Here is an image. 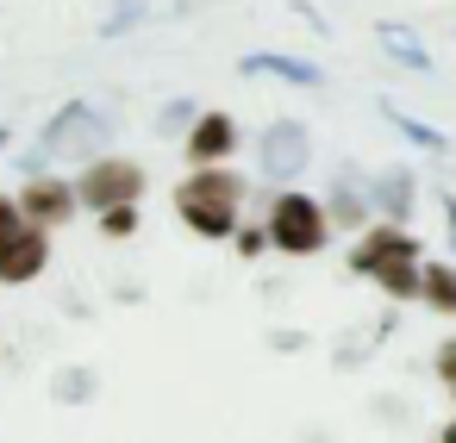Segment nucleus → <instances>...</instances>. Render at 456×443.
<instances>
[{
	"instance_id": "10",
	"label": "nucleus",
	"mask_w": 456,
	"mask_h": 443,
	"mask_svg": "<svg viewBox=\"0 0 456 443\" xmlns=\"http://www.w3.org/2000/svg\"><path fill=\"white\" fill-rule=\"evenodd\" d=\"M244 76H281V82H294V88H319V69H313V63H294V57H275V51L244 57Z\"/></svg>"
},
{
	"instance_id": "18",
	"label": "nucleus",
	"mask_w": 456,
	"mask_h": 443,
	"mask_svg": "<svg viewBox=\"0 0 456 443\" xmlns=\"http://www.w3.org/2000/svg\"><path fill=\"white\" fill-rule=\"evenodd\" d=\"M126 26H138V0H119V13L107 20V32H126Z\"/></svg>"
},
{
	"instance_id": "6",
	"label": "nucleus",
	"mask_w": 456,
	"mask_h": 443,
	"mask_svg": "<svg viewBox=\"0 0 456 443\" xmlns=\"http://www.w3.org/2000/svg\"><path fill=\"white\" fill-rule=\"evenodd\" d=\"M138 188H144V169H138V163H94L76 194H82L94 213H107V206H132Z\"/></svg>"
},
{
	"instance_id": "2",
	"label": "nucleus",
	"mask_w": 456,
	"mask_h": 443,
	"mask_svg": "<svg viewBox=\"0 0 456 443\" xmlns=\"http://www.w3.org/2000/svg\"><path fill=\"white\" fill-rule=\"evenodd\" d=\"M350 262H356V275H375L394 300L419 294V244H412L406 231H369Z\"/></svg>"
},
{
	"instance_id": "8",
	"label": "nucleus",
	"mask_w": 456,
	"mask_h": 443,
	"mask_svg": "<svg viewBox=\"0 0 456 443\" xmlns=\"http://www.w3.org/2000/svg\"><path fill=\"white\" fill-rule=\"evenodd\" d=\"M20 206H26L38 225H63L69 206H76V188H63V181H51V175H32L26 194H20Z\"/></svg>"
},
{
	"instance_id": "15",
	"label": "nucleus",
	"mask_w": 456,
	"mask_h": 443,
	"mask_svg": "<svg viewBox=\"0 0 456 443\" xmlns=\"http://www.w3.org/2000/svg\"><path fill=\"white\" fill-rule=\"evenodd\" d=\"M331 219H344V225H362V200L350 194V181L338 188V213H331Z\"/></svg>"
},
{
	"instance_id": "19",
	"label": "nucleus",
	"mask_w": 456,
	"mask_h": 443,
	"mask_svg": "<svg viewBox=\"0 0 456 443\" xmlns=\"http://www.w3.org/2000/svg\"><path fill=\"white\" fill-rule=\"evenodd\" d=\"M437 375H444V381H456V343H444V350H437Z\"/></svg>"
},
{
	"instance_id": "21",
	"label": "nucleus",
	"mask_w": 456,
	"mask_h": 443,
	"mask_svg": "<svg viewBox=\"0 0 456 443\" xmlns=\"http://www.w3.org/2000/svg\"><path fill=\"white\" fill-rule=\"evenodd\" d=\"M444 443H456V424H450V431H444Z\"/></svg>"
},
{
	"instance_id": "17",
	"label": "nucleus",
	"mask_w": 456,
	"mask_h": 443,
	"mask_svg": "<svg viewBox=\"0 0 456 443\" xmlns=\"http://www.w3.org/2000/svg\"><path fill=\"white\" fill-rule=\"evenodd\" d=\"M20 213H26V206H20V200H0V238H7V231H20V225H26V219H20Z\"/></svg>"
},
{
	"instance_id": "4",
	"label": "nucleus",
	"mask_w": 456,
	"mask_h": 443,
	"mask_svg": "<svg viewBox=\"0 0 456 443\" xmlns=\"http://www.w3.org/2000/svg\"><path fill=\"white\" fill-rule=\"evenodd\" d=\"M325 231H331V219H325V206L306 200V194H281L275 213H269V238H275L288 256H313V250L325 244Z\"/></svg>"
},
{
	"instance_id": "12",
	"label": "nucleus",
	"mask_w": 456,
	"mask_h": 443,
	"mask_svg": "<svg viewBox=\"0 0 456 443\" xmlns=\"http://www.w3.org/2000/svg\"><path fill=\"white\" fill-rule=\"evenodd\" d=\"M412 206V175H381L375 181V213H406Z\"/></svg>"
},
{
	"instance_id": "14",
	"label": "nucleus",
	"mask_w": 456,
	"mask_h": 443,
	"mask_svg": "<svg viewBox=\"0 0 456 443\" xmlns=\"http://www.w3.org/2000/svg\"><path fill=\"white\" fill-rule=\"evenodd\" d=\"M381 113H387V119H394V132H406L412 144H425V150H444V138H437V132H425V125H412V119H406V113H394V107H381Z\"/></svg>"
},
{
	"instance_id": "3",
	"label": "nucleus",
	"mask_w": 456,
	"mask_h": 443,
	"mask_svg": "<svg viewBox=\"0 0 456 443\" xmlns=\"http://www.w3.org/2000/svg\"><path fill=\"white\" fill-rule=\"evenodd\" d=\"M107 144V113H94V107H63L51 125H45V138H38V150H32V163H69V157H94Z\"/></svg>"
},
{
	"instance_id": "9",
	"label": "nucleus",
	"mask_w": 456,
	"mask_h": 443,
	"mask_svg": "<svg viewBox=\"0 0 456 443\" xmlns=\"http://www.w3.org/2000/svg\"><path fill=\"white\" fill-rule=\"evenodd\" d=\"M225 150H232V119H225V113H207V119L188 132V157H194V163H219Z\"/></svg>"
},
{
	"instance_id": "13",
	"label": "nucleus",
	"mask_w": 456,
	"mask_h": 443,
	"mask_svg": "<svg viewBox=\"0 0 456 443\" xmlns=\"http://www.w3.org/2000/svg\"><path fill=\"white\" fill-rule=\"evenodd\" d=\"M425 300L437 306V312H456V269H425Z\"/></svg>"
},
{
	"instance_id": "7",
	"label": "nucleus",
	"mask_w": 456,
	"mask_h": 443,
	"mask_svg": "<svg viewBox=\"0 0 456 443\" xmlns=\"http://www.w3.org/2000/svg\"><path fill=\"white\" fill-rule=\"evenodd\" d=\"M45 231L38 225H20V231H7V238H0V281H7V287H20V281H32L38 269H45Z\"/></svg>"
},
{
	"instance_id": "11",
	"label": "nucleus",
	"mask_w": 456,
	"mask_h": 443,
	"mask_svg": "<svg viewBox=\"0 0 456 443\" xmlns=\"http://www.w3.org/2000/svg\"><path fill=\"white\" fill-rule=\"evenodd\" d=\"M381 51H387V57H400L406 69H431V57H425V44H419L412 32H400V26H381Z\"/></svg>"
},
{
	"instance_id": "20",
	"label": "nucleus",
	"mask_w": 456,
	"mask_h": 443,
	"mask_svg": "<svg viewBox=\"0 0 456 443\" xmlns=\"http://www.w3.org/2000/svg\"><path fill=\"white\" fill-rule=\"evenodd\" d=\"M444 213H450V238H456V194H444Z\"/></svg>"
},
{
	"instance_id": "1",
	"label": "nucleus",
	"mask_w": 456,
	"mask_h": 443,
	"mask_svg": "<svg viewBox=\"0 0 456 443\" xmlns=\"http://www.w3.org/2000/svg\"><path fill=\"white\" fill-rule=\"evenodd\" d=\"M238 194H244L238 175L200 169V175H188V181L175 188V213H182L188 231H200V238H232V231H238Z\"/></svg>"
},
{
	"instance_id": "16",
	"label": "nucleus",
	"mask_w": 456,
	"mask_h": 443,
	"mask_svg": "<svg viewBox=\"0 0 456 443\" xmlns=\"http://www.w3.org/2000/svg\"><path fill=\"white\" fill-rule=\"evenodd\" d=\"M132 225H138V219H132V206H107V231H113V238H126Z\"/></svg>"
},
{
	"instance_id": "5",
	"label": "nucleus",
	"mask_w": 456,
	"mask_h": 443,
	"mask_svg": "<svg viewBox=\"0 0 456 443\" xmlns=\"http://www.w3.org/2000/svg\"><path fill=\"white\" fill-rule=\"evenodd\" d=\"M306 157H313V144H306V125H294V119H275V125L256 138V169H263L269 181H294V175L306 169Z\"/></svg>"
}]
</instances>
